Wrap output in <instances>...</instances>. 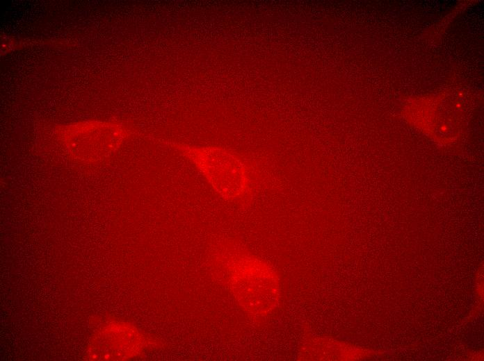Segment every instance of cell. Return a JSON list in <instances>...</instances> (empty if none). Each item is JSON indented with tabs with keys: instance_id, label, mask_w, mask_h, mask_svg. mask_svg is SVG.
I'll return each instance as SVG.
<instances>
[{
	"instance_id": "cell-3",
	"label": "cell",
	"mask_w": 484,
	"mask_h": 361,
	"mask_svg": "<svg viewBox=\"0 0 484 361\" xmlns=\"http://www.w3.org/2000/svg\"><path fill=\"white\" fill-rule=\"evenodd\" d=\"M441 129H442V131H445V130L446 129V126H442L441 127Z\"/></svg>"
},
{
	"instance_id": "cell-2",
	"label": "cell",
	"mask_w": 484,
	"mask_h": 361,
	"mask_svg": "<svg viewBox=\"0 0 484 361\" xmlns=\"http://www.w3.org/2000/svg\"><path fill=\"white\" fill-rule=\"evenodd\" d=\"M170 146L186 157L220 196L228 200L243 197L249 187L244 163L236 156L216 146L170 142Z\"/></svg>"
},
{
	"instance_id": "cell-4",
	"label": "cell",
	"mask_w": 484,
	"mask_h": 361,
	"mask_svg": "<svg viewBox=\"0 0 484 361\" xmlns=\"http://www.w3.org/2000/svg\"><path fill=\"white\" fill-rule=\"evenodd\" d=\"M460 107H461V104H460V103H458V104H457V108H460Z\"/></svg>"
},
{
	"instance_id": "cell-1",
	"label": "cell",
	"mask_w": 484,
	"mask_h": 361,
	"mask_svg": "<svg viewBox=\"0 0 484 361\" xmlns=\"http://www.w3.org/2000/svg\"><path fill=\"white\" fill-rule=\"evenodd\" d=\"M227 265L230 287L245 310L264 316L276 308L280 299V283L271 267L247 255L233 256Z\"/></svg>"
}]
</instances>
